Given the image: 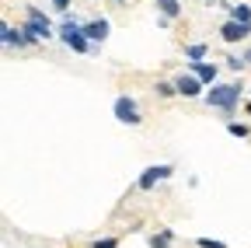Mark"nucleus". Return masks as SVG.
<instances>
[{
  "label": "nucleus",
  "mask_w": 251,
  "mask_h": 248,
  "mask_svg": "<svg viewBox=\"0 0 251 248\" xmlns=\"http://www.w3.org/2000/svg\"><path fill=\"white\" fill-rule=\"evenodd\" d=\"M206 105L230 115V112L241 105V81H237V84H213V87L206 91Z\"/></svg>",
  "instance_id": "nucleus-1"
},
{
  "label": "nucleus",
  "mask_w": 251,
  "mask_h": 248,
  "mask_svg": "<svg viewBox=\"0 0 251 248\" xmlns=\"http://www.w3.org/2000/svg\"><path fill=\"white\" fill-rule=\"evenodd\" d=\"M59 42L67 46V49H74V53H94V42L84 35V25L77 21V18H63V25H59Z\"/></svg>",
  "instance_id": "nucleus-2"
},
{
  "label": "nucleus",
  "mask_w": 251,
  "mask_h": 248,
  "mask_svg": "<svg viewBox=\"0 0 251 248\" xmlns=\"http://www.w3.org/2000/svg\"><path fill=\"white\" fill-rule=\"evenodd\" d=\"M28 11V18H25V32L35 39V42H42V39H52V21L46 18V11H39V7H25Z\"/></svg>",
  "instance_id": "nucleus-3"
},
{
  "label": "nucleus",
  "mask_w": 251,
  "mask_h": 248,
  "mask_svg": "<svg viewBox=\"0 0 251 248\" xmlns=\"http://www.w3.org/2000/svg\"><path fill=\"white\" fill-rule=\"evenodd\" d=\"M112 112H115V119L122 122V126H140V122H143L140 105H136V98H133V95H119V98H115V105H112Z\"/></svg>",
  "instance_id": "nucleus-4"
},
{
  "label": "nucleus",
  "mask_w": 251,
  "mask_h": 248,
  "mask_svg": "<svg viewBox=\"0 0 251 248\" xmlns=\"http://www.w3.org/2000/svg\"><path fill=\"white\" fill-rule=\"evenodd\" d=\"M175 87H178V95H181V98H206V95H202L206 84H202L196 74H188V70H181V74L175 77Z\"/></svg>",
  "instance_id": "nucleus-5"
},
{
  "label": "nucleus",
  "mask_w": 251,
  "mask_h": 248,
  "mask_svg": "<svg viewBox=\"0 0 251 248\" xmlns=\"http://www.w3.org/2000/svg\"><path fill=\"white\" fill-rule=\"evenodd\" d=\"M175 175V165H153V168H147L140 178H136V185L147 193V189H153V185H161L164 178H171Z\"/></svg>",
  "instance_id": "nucleus-6"
},
{
  "label": "nucleus",
  "mask_w": 251,
  "mask_h": 248,
  "mask_svg": "<svg viewBox=\"0 0 251 248\" xmlns=\"http://www.w3.org/2000/svg\"><path fill=\"white\" fill-rule=\"evenodd\" d=\"M0 39H4V46H18V49H25V46H31L35 39H31L25 28H14V25H0Z\"/></svg>",
  "instance_id": "nucleus-7"
},
{
  "label": "nucleus",
  "mask_w": 251,
  "mask_h": 248,
  "mask_svg": "<svg viewBox=\"0 0 251 248\" xmlns=\"http://www.w3.org/2000/svg\"><path fill=\"white\" fill-rule=\"evenodd\" d=\"M108 32H112L108 18H91V21H84V35H87L94 46H101V42L108 39Z\"/></svg>",
  "instance_id": "nucleus-8"
},
{
  "label": "nucleus",
  "mask_w": 251,
  "mask_h": 248,
  "mask_svg": "<svg viewBox=\"0 0 251 248\" xmlns=\"http://www.w3.org/2000/svg\"><path fill=\"white\" fill-rule=\"evenodd\" d=\"M251 35V25H241V21H224V25H220V39H224V42H241V39H248Z\"/></svg>",
  "instance_id": "nucleus-9"
},
{
  "label": "nucleus",
  "mask_w": 251,
  "mask_h": 248,
  "mask_svg": "<svg viewBox=\"0 0 251 248\" xmlns=\"http://www.w3.org/2000/svg\"><path fill=\"white\" fill-rule=\"evenodd\" d=\"M185 70H188V74H196V77H199L202 84H209V87H213V84H216V77H220V67H213L209 59H202V63H188Z\"/></svg>",
  "instance_id": "nucleus-10"
},
{
  "label": "nucleus",
  "mask_w": 251,
  "mask_h": 248,
  "mask_svg": "<svg viewBox=\"0 0 251 248\" xmlns=\"http://www.w3.org/2000/svg\"><path fill=\"white\" fill-rule=\"evenodd\" d=\"M206 53H209V42H188L185 46V59H188V63H202Z\"/></svg>",
  "instance_id": "nucleus-11"
},
{
  "label": "nucleus",
  "mask_w": 251,
  "mask_h": 248,
  "mask_svg": "<svg viewBox=\"0 0 251 248\" xmlns=\"http://www.w3.org/2000/svg\"><path fill=\"white\" fill-rule=\"evenodd\" d=\"M157 11H161V18H178L181 14V0H157Z\"/></svg>",
  "instance_id": "nucleus-12"
},
{
  "label": "nucleus",
  "mask_w": 251,
  "mask_h": 248,
  "mask_svg": "<svg viewBox=\"0 0 251 248\" xmlns=\"http://www.w3.org/2000/svg\"><path fill=\"white\" fill-rule=\"evenodd\" d=\"M171 241H175V234H171V231H157V234H150V238H147V245H150V248H171Z\"/></svg>",
  "instance_id": "nucleus-13"
},
{
  "label": "nucleus",
  "mask_w": 251,
  "mask_h": 248,
  "mask_svg": "<svg viewBox=\"0 0 251 248\" xmlns=\"http://www.w3.org/2000/svg\"><path fill=\"white\" fill-rule=\"evenodd\" d=\"M153 95H157V98H175L178 87H175V81H157V84H153Z\"/></svg>",
  "instance_id": "nucleus-14"
},
{
  "label": "nucleus",
  "mask_w": 251,
  "mask_h": 248,
  "mask_svg": "<svg viewBox=\"0 0 251 248\" xmlns=\"http://www.w3.org/2000/svg\"><path fill=\"white\" fill-rule=\"evenodd\" d=\"M230 21L251 25V7H248V4H234V7H230Z\"/></svg>",
  "instance_id": "nucleus-15"
},
{
  "label": "nucleus",
  "mask_w": 251,
  "mask_h": 248,
  "mask_svg": "<svg viewBox=\"0 0 251 248\" xmlns=\"http://www.w3.org/2000/svg\"><path fill=\"white\" fill-rule=\"evenodd\" d=\"M227 133H230V137H248L251 126H248V122H227Z\"/></svg>",
  "instance_id": "nucleus-16"
},
{
  "label": "nucleus",
  "mask_w": 251,
  "mask_h": 248,
  "mask_svg": "<svg viewBox=\"0 0 251 248\" xmlns=\"http://www.w3.org/2000/svg\"><path fill=\"white\" fill-rule=\"evenodd\" d=\"M227 67H230V70H237V74H241V70H244V67H248V59H244V56H227Z\"/></svg>",
  "instance_id": "nucleus-17"
},
{
  "label": "nucleus",
  "mask_w": 251,
  "mask_h": 248,
  "mask_svg": "<svg viewBox=\"0 0 251 248\" xmlns=\"http://www.w3.org/2000/svg\"><path fill=\"white\" fill-rule=\"evenodd\" d=\"M196 245L199 248H227L224 241H216V238H196Z\"/></svg>",
  "instance_id": "nucleus-18"
},
{
  "label": "nucleus",
  "mask_w": 251,
  "mask_h": 248,
  "mask_svg": "<svg viewBox=\"0 0 251 248\" xmlns=\"http://www.w3.org/2000/svg\"><path fill=\"white\" fill-rule=\"evenodd\" d=\"M91 248H119V238H115V234H112V238H98Z\"/></svg>",
  "instance_id": "nucleus-19"
},
{
  "label": "nucleus",
  "mask_w": 251,
  "mask_h": 248,
  "mask_svg": "<svg viewBox=\"0 0 251 248\" xmlns=\"http://www.w3.org/2000/svg\"><path fill=\"white\" fill-rule=\"evenodd\" d=\"M70 4H74V0H52V7H56L59 14H67V11H70Z\"/></svg>",
  "instance_id": "nucleus-20"
},
{
  "label": "nucleus",
  "mask_w": 251,
  "mask_h": 248,
  "mask_svg": "<svg viewBox=\"0 0 251 248\" xmlns=\"http://www.w3.org/2000/svg\"><path fill=\"white\" fill-rule=\"evenodd\" d=\"M244 59H248V67H251V46H248V49H244Z\"/></svg>",
  "instance_id": "nucleus-21"
},
{
  "label": "nucleus",
  "mask_w": 251,
  "mask_h": 248,
  "mask_svg": "<svg viewBox=\"0 0 251 248\" xmlns=\"http://www.w3.org/2000/svg\"><path fill=\"white\" fill-rule=\"evenodd\" d=\"M248 115H251V102H248Z\"/></svg>",
  "instance_id": "nucleus-22"
},
{
  "label": "nucleus",
  "mask_w": 251,
  "mask_h": 248,
  "mask_svg": "<svg viewBox=\"0 0 251 248\" xmlns=\"http://www.w3.org/2000/svg\"><path fill=\"white\" fill-rule=\"evenodd\" d=\"M115 4H126V0H115Z\"/></svg>",
  "instance_id": "nucleus-23"
}]
</instances>
